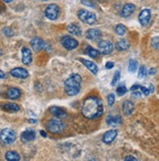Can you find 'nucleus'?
I'll list each match as a JSON object with an SVG mask.
<instances>
[{
    "label": "nucleus",
    "mask_w": 159,
    "mask_h": 161,
    "mask_svg": "<svg viewBox=\"0 0 159 161\" xmlns=\"http://www.w3.org/2000/svg\"><path fill=\"white\" fill-rule=\"evenodd\" d=\"M82 114L87 119L100 117L103 114L102 101L96 96H90L85 98L82 106Z\"/></svg>",
    "instance_id": "obj_1"
},
{
    "label": "nucleus",
    "mask_w": 159,
    "mask_h": 161,
    "mask_svg": "<svg viewBox=\"0 0 159 161\" xmlns=\"http://www.w3.org/2000/svg\"><path fill=\"white\" fill-rule=\"evenodd\" d=\"M81 83L82 77L79 74H72L64 83L65 92L70 96L77 95L81 91Z\"/></svg>",
    "instance_id": "obj_2"
},
{
    "label": "nucleus",
    "mask_w": 159,
    "mask_h": 161,
    "mask_svg": "<svg viewBox=\"0 0 159 161\" xmlns=\"http://www.w3.org/2000/svg\"><path fill=\"white\" fill-rule=\"evenodd\" d=\"M46 129L51 134H60L64 131V124L60 120L51 119L46 123Z\"/></svg>",
    "instance_id": "obj_3"
},
{
    "label": "nucleus",
    "mask_w": 159,
    "mask_h": 161,
    "mask_svg": "<svg viewBox=\"0 0 159 161\" xmlns=\"http://www.w3.org/2000/svg\"><path fill=\"white\" fill-rule=\"evenodd\" d=\"M78 17L82 22L89 24V25H92L96 21V17H95V14L92 12H90L85 9H81L78 11Z\"/></svg>",
    "instance_id": "obj_4"
},
{
    "label": "nucleus",
    "mask_w": 159,
    "mask_h": 161,
    "mask_svg": "<svg viewBox=\"0 0 159 161\" xmlns=\"http://www.w3.org/2000/svg\"><path fill=\"white\" fill-rule=\"evenodd\" d=\"M0 140L5 144H11L16 140V133L12 130V129H4L0 133Z\"/></svg>",
    "instance_id": "obj_5"
},
{
    "label": "nucleus",
    "mask_w": 159,
    "mask_h": 161,
    "mask_svg": "<svg viewBox=\"0 0 159 161\" xmlns=\"http://www.w3.org/2000/svg\"><path fill=\"white\" fill-rule=\"evenodd\" d=\"M44 14H45V17L48 20H51V21L56 20L59 15V7L56 4H49L46 7Z\"/></svg>",
    "instance_id": "obj_6"
},
{
    "label": "nucleus",
    "mask_w": 159,
    "mask_h": 161,
    "mask_svg": "<svg viewBox=\"0 0 159 161\" xmlns=\"http://www.w3.org/2000/svg\"><path fill=\"white\" fill-rule=\"evenodd\" d=\"M61 44L63 45V47L66 48V49L73 50L78 47L79 42H78V40H76L75 38L71 37V36H64L61 39Z\"/></svg>",
    "instance_id": "obj_7"
},
{
    "label": "nucleus",
    "mask_w": 159,
    "mask_h": 161,
    "mask_svg": "<svg viewBox=\"0 0 159 161\" xmlns=\"http://www.w3.org/2000/svg\"><path fill=\"white\" fill-rule=\"evenodd\" d=\"M113 49H114L113 44L110 42H108V40H101L98 43V51L101 54H104V55L110 54L113 51Z\"/></svg>",
    "instance_id": "obj_8"
},
{
    "label": "nucleus",
    "mask_w": 159,
    "mask_h": 161,
    "mask_svg": "<svg viewBox=\"0 0 159 161\" xmlns=\"http://www.w3.org/2000/svg\"><path fill=\"white\" fill-rule=\"evenodd\" d=\"M30 46L31 48H33V50L35 52H38V51H41V49H43L44 46H45V42H44V40L41 37H34L33 39L30 40Z\"/></svg>",
    "instance_id": "obj_9"
},
{
    "label": "nucleus",
    "mask_w": 159,
    "mask_h": 161,
    "mask_svg": "<svg viewBox=\"0 0 159 161\" xmlns=\"http://www.w3.org/2000/svg\"><path fill=\"white\" fill-rule=\"evenodd\" d=\"M151 18V13L148 9H144L139 15V21L142 26H146Z\"/></svg>",
    "instance_id": "obj_10"
},
{
    "label": "nucleus",
    "mask_w": 159,
    "mask_h": 161,
    "mask_svg": "<svg viewBox=\"0 0 159 161\" xmlns=\"http://www.w3.org/2000/svg\"><path fill=\"white\" fill-rule=\"evenodd\" d=\"M10 75L19 79H27L29 77V72L24 68H15L11 70Z\"/></svg>",
    "instance_id": "obj_11"
},
{
    "label": "nucleus",
    "mask_w": 159,
    "mask_h": 161,
    "mask_svg": "<svg viewBox=\"0 0 159 161\" xmlns=\"http://www.w3.org/2000/svg\"><path fill=\"white\" fill-rule=\"evenodd\" d=\"M33 61V56H31L30 50L28 47H23L22 48V62L25 65H29Z\"/></svg>",
    "instance_id": "obj_12"
},
{
    "label": "nucleus",
    "mask_w": 159,
    "mask_h": 161,
    "mask_svg": "<svg viewBox=\"0 0 159 161\" xmlns=\"http://www.w3.org/2000/svg\"><path fill=\"white\" fill-rule=\"evenodd\" d=\"M134 10H136V6H134V4H131V3L125 4L124 7H123V9H122V11H121L122 17H124V18L130 17V16L134 12Z\"/></svg>",
    "instance_id": "obj_13"
},
{
    "label": "nucleus",
    "mask_w": 159,
    "mask_h": 161,
    "mask_svg": "<svg viewBox=\"0 0 159 161\" xmlns=\"http://www.w3.org/2000/svg\"><path fill=\"white\" fill-rule=\"evenodd\" d=\"M36 139V132L34 130H27L23 132L21 135V140L24 142H33Z\"/></svg>",
    "instance_id": "obj_14"
},
{
    "label": "nucleus",
    "mask_w": 159,
    "mask_h": 161,
    "mask_svg": "<svg viewBox=\"0 0 159 161\" xmlns=\"http://www.w3.org/2000/svg\"><path fill=\"white\" fill-rule=\"evenodd\" d=\"M134 103L130 100H125L122 105V111L125 116H130L134 111Z\"/></svg>",
    "instance_id": "obj_15"
},
{
    "label": "nucleus",
    "mask_w": 159,
    "mask_h": 161,
    "mask_svg": "<svg viewBox=\"0 0 159 161\" xmlns=\"http://www.w3.org/2000/svg\"><path fill=\"white\" fill-rule=\"evenodd\" d=\"M117 135H118V132L116 130L107 131L104 135H103L102 141H103V142H105V143H111L116 139Z\"/></svg>",
    "instance_id": "obj_16"
},
{
    "label": "nucleus",
    "mask_w": 159,
    "mask_h": 161,
    "mask_svg": "<svg viewBox=\"0 0 159 161\" xmlns=\"http://www.w3.org/2000/svg\"><path fill=\"white\" fill-rule=\"evenodd\" d=\"M80 61H81L84 65L89 69L92 74H96L97 73V71H98V67H97V65L95 63H93L92 61H89V60H85V59H82V58H80L79 59Z\"/></svg>",
    "instance_id": "obj_17"
},
{
    "label": "nucleus",
    "mask_w": 159,
    "mask_h": 161,
    "mask_svg": "<svg viewBox=\"0 0 159 161\" xmlns=\"http://www.w3.org/2000/svg\"><path fill=\"white\" fill-rule=\"evenodd\" d=\"M101 36V31L97 29H90L87 30L85 33V37L91 39V40H95Z\"/></svg>",
    "instance_id": "obj_18"
},
{
    "label": "nucleus",
    "mask_w": 159,
    "mask_h": 161,
    "mask_svg": "<svg viewBox=\"0 0 159 161\" xmlns=\"http://www.w3.org/2000/svg\"><path fill=\"white\" fill-rule=\"evenodd\" d=\"M6 95L10 99H18L21 97V91L17 87H11L7 91Z\"/></svg>",
    "instance_id": "obj_19"
},
{
    "label": "nucleus",
    "mask_w": 159,
    "mask_h": 161,
    "mask_svg": "<svg viewBox=\"0 0 159 161\" xmlns=\"http://www.w3.org/2000/svg\"><path fill=\"white\" fill-rule=\"evenodd\" d=\"M106 123L107 125L110 126H117L120 125L122 123V117L121 116H113V115H109L106 118Z\"/></svg>",
    "instance_id": "obj_20"
},
{
    "label": "nucleus",
    "mask_w": 159,
    "mask_h": 161,
    "mask_svg": "<svg viewBox=\"0 0 159 161\" xmlns=\"http://www.w3.org/2000/svg\"><path fill=\"white\" fill-rule=\"evenodd\" d=\"M49 111L52 113V115L56 116V117H59V118H64L67 116V113L66 111H64L62 108H59V107H56V106H52L49 108Z\"/></svg>",
    "instance_id": "obj_21"
},
{
    "label": "nucleus",
    "mask_w": 159,
    "mask_h": 161,
    "mask_svg": "<svg viewBox=\"0 0 159 161\" xmlns=\"http://www.w3.org/2000/svg\"><path fill=\"white\" fill-rule=\"evenodd\" d=\"M67 30L71 35H74V36H81L82 35L81 28H80L78 25H76V24H71V25H69Z\"/></svg>",
    "instance_id": "obj_22"
},
{
    "label": "nucleus",
    "mask_w": 159,
    "mask_h": 161,
    "mask_svg": "<svg viewBox=\"0 0 159 161\" xmlns=\"http://www.w3.org/2000/svg\"><path fill=\"white\" fill-rule=\"evenodd\" d=\"M2 108L7 112H18L20 110V106L16 103H6L2 106Z\"/></svg>",
    "instance_id": "obj_23"
},
{
    "label": "nucleus",
    "mask_w": 159,
    "mask_h": 161,
    "mask_svg": "<svg viewBox=\"0 0 159 161\" xmlns=\"http://www.w3.org/2000/svg\"><path fill=\"white\" fill-rule=\"evenodd\" d=\"M115 46L117 48V50H119V51H124V50L128 49V48L130 47V44L127 42L126 39H121V40H119V42L115 44Z\"/></svg>",
    "instance_id": "obj_24"
},
{
    "label": "nucleus",
    "mask_w": 159,
    "mask_h": 161,
    "mask_svg": "<svg viewBox=\"0 0 159 161\" xmlns=\"http://www.w3.org/2000/svg\"><path fill=\"white\" fill-rule=\"evenodd\" d=\"M5 158L9 161H17L20 160V155L16 151H8L5 154Z\"/></svg>",
    "instance_id": "obj_25"
},
{
    "label": "nucleus",
    "mask_w": 159,
    "mask_h": 161,
    "mask_svg": "<svg viewBox=\"0 0 159 161\" xmlns=\"http://www.w3.org/2000/svg\"><path fill=\"white\" fill-rule=\"evenodd\" d=\"M85 52L89 54V56H90L91 58H97L98 55H99V51L94 49V48L90 47V46H87L86 49H85Z\"/></svg>",
    "instance_id": "obj_26"
},
{
    "label": "nucleus",
    "mask_w": 159,
    "mask_h": 161,
    "mask_svg": "<svg viewBox=\"0 0 159 161\" xmlns=\"http://www.w3.org/2000/svg\"><path fill=\"white\" fill-rule=\"evenodd\" d=\"M127 31V28L123 25H117L115 27V33L118 35V36H124Z\"/></svg>",
    "instance_id": "obj_27"
},
{
    "label": "nucleus",
    "mask_w": 159,
    "mask_h": 161,
    "mask_svg": "<svg viewBox=\"0 0 159 161\" xmlns=\"http://www.w3.org/2000/svg\"><path fill=\"white\" fill-rule=\"evenodd\" d=\"M128 69H129L130 73H134V72H136L137 69H138V62L134 61V60H130Z\"/></svg>",
    "instance_id": "obj_28"
},
{
    "label": "nucleus",
    "mask_w": 159,
    "mask_h": 161,
    "mask_svg": "<svg viewBox=\"0 0 159 161\" xmlns=\"http://www.w3.org/2000/svg\"><path fill=\"white\" fill-rule=\"evenodd\" d=\"M116 92H117V93H118L119 96H122V95H124L127 92V87L125 86L124 84H120V85L118 86Z\"/></svg>",
    "instance_id": "obj_29"
},
{
    "label": "nucleus",
    "mask_w": 159,
    "mask_h": 161,
    "mask_svg": "<svg viewBox=\"0 0 159 161\" xmlns=\"http://www.w3.org/2000/svg\"><path fill=\"white\" fill-rule=\"evenodd\" d=\"M120 76H121L120 71H116V72H115V74H114V77H113V79H112V82H111V86H115V84L118 82L119 79H120Z\"/></svg>",
    "instance_id": "obj_30"
},
{
    "label": "nucleus",
    "mask_w": 159,
    "mask_h": 161,
    "mask_svg": "<svg viewBox=\"0 0 159 161\" xmlns=\"http://www.w3.org/2000/svg\"><path fill=\"white\" fill-rule=\"evenodd\" d=\"M146 75V69L145 66H140L139 69V78L142 79Z\"/></svg>",
    "instance_id": "obj_31"
},
{
    "label": "nucleus",
    "mask_w": 159,
    "mask_h": 161,
    "mask_svg": "<svg viewBox=\"0 0 159 161\" xmlns=\"http://www.w3.org/2000/svg\"><path fill=\"white\" fill-rule=\"evenodd\" d=\"M107 103L109 104L110 106H112L113 104L115 103V95L114 94H109L108 96H107Z\"/></svg>",
    "instance_id": "obj_32"
},
{
    "label": "nucleus",
    "mask_w": 159,
    "mask_h": 161,
    "mask_svg": "<svg viewBox=\"0 0 159 161\" xmlns=\"http://www.w3.org/2000/svg\"><path fill=\"white\" fill-rule=\"evenodd\" d=\"M82 4H84L85 6H87V7H91V8H94V3L91 1V0H81Z\"/></svg>",
    "instance_id": "obj_33"
},
{
    "label": "nucleus",
    "mask_w": 159,
    "mask_h": 161,
    "mask_svg": "<svg viewBox=\"0 0 159 161\" xmlns=\"http://www.w3.org/2000/svg\"><path fill=\"white\" fill-rule=\"evenodd\" d=\"M3 34L6 36H12L14 35V31L10 29V28H4L3 29Z\"/></svg>",
    "instance_id": "obj_34"
},
{
    "label": "nucleus",
    "mask_w": 159,
    "mask_h": 161,
    "mask_svg": "<svg viewBox=\"0 0 159 161\" xmlns=\"http://www.w3.org/2000/svg\"><path fill=\"white\" fill-rule=\"evenodd\" d=\"M151 45H152L153 48L157 49V48H158V36H155V37L152 38V40H151Z\"/></svg>",
    "instance_id": "obj_35"
},
{
    "label": "nucleus",
    "mask_w": 159,
    "mask_h": 161,
    "mask_svg": "<svg viewBox=\"0 0 159 161\" xmlns=\"http://www.w3.org/2000/svg\"><path fill=\"white\" fill-rule=\"evenodd\" d=\"M140 90L141 91V92L144 93L145 95H148V94L150 93L148 88H146V87H145V86H140Z\"/></svg>",
    "instance_id": "obj_36"
},
{
    "label": "nucleus",
    "mask_w": 159,
    "mask_h": 161,
    "mask_svg": "<svg viewBox=\"0 0 159 161\" xmlns=\"http://www.w3.org/2000/svg\"><path fill=\"white\" fill-rule=\"evenodd\" d=\"M113 67H114V63H113V62H107V63L105 64V68L108 69V70L112 69Z\"/></svg>",
    "instance_id": "obj_37"
},
{
    "label": "nucleus",
    "mask_w": 159,
    "mask_h": 161,
    "mask_svg": "<svg viewBox=\"0 0 159 161\" xmlns=\"http://www.w3.org/2000/svg\"><path fill=\"white\" fill-rule=\"evenodd\" d=\"M140 87V85H134V86L131 87V91H132V92H134V91H136V90H139Z\"/></svg>",
    "instance_id": "obj_38"
},
{
    "label": "nucleus",
    "mask_w": 159,
    "mask_h": 161,
    "mask_svg": "<svg viewBox=\"0 0 159 161\" xmlns=\"http://www.w3.org/2000/svg\"><path fill=\"white\" fill-rule=\"evenodd\" d=\"M124 160H134V161H137L138 159L136 158V157H134V156H127V157H125L124 158Z\"/></svg>",
    "instance_id": "obj_39"
},
{
    "label": "nucleus",
    "mask_w": 159,
    "mask_h": 161,
    "mask_svg": "<svg viewBox=\"0 0 159 161\" xmlns=\"http://www.w3.org/2000/svg\"><path fill=\"white\" fill-rule=\"evenodd\" d=\"M156 73V70L154 68H151L149 70V75H154Z\"/></svg>",
    "instance_id": "obj_40"
},
{
    "label": "nucleus",
    "mask_w": 159,
    "mask_h": 161,
    "mask_svg": "<svg viewBox=\"0 0 159 161\" xmlns=\"http://www.w3.org/2000/svg\"><path fill=\"white\" fill-rule=\"evenodd\" d=\"M154 92V86H153V85L150 84V86H149V92Z\"/></svg>",
    "instance_id": "obj_41"
},
{
    "label": "nucleus",
    "mask_w": 159,
    "mask_h": 161,
    "mask_svg": "<svg viewBox=\"0 0 159 161\" xmlns=\"http://www.w3.org/2000/svg\"><path fill=\"white\" fill-rule=\"evenodd\" d=\"M5 78V73L3 71L0 70V79H4Z\"/></svg>",
    "instance_id": "obj_42"
},
{
    "label": "nucleus",
    "mask_w": 159,
    "mask_h": 161,
    "mask_svg": "<svg viewBox=\"0 0 159 161\" xmlns=\"http://www.w3.org/2000/svg\"><path fill=\"white\" fill-rule=\"evenodd\" d=\"M41 135L42 136H44V138H46V133H45L44 131H41Z\"/></svg>",
    "instance_id": "obj_43"
},
{
    "label": "nucleus",
    "mask_w": 159,
    "mask_h": 161,
    "mask_svg": "<svg viewBox=\"0 0 159 161\" xmlns=\"http://www.w3.org/2000/svg\"><path fill=\"white\" fill-rule=\"evenodd\" d=\"M29 122H30V123H36V120H33V119H30V120H29Z\"/></svg>",
    "instance_id": "obj_44"
},
{
    "label": "nucleus",
    "mask_w": 159,
    "mask_h": 161,
    "mask_svg": "<svg viewBox=\"0 0 159 161\" xmlns=\"http://www.w3.org/2000/svg\"><path fill=\"white\" fill-rule=\"evenodd\" d=\"M4 2H6V3H10V2H12L13 0H3Z\"/></svg>",
    "instance_id": "obj_45"
},
{
    "label": "nucleus",
    "mask_w": 159,
    "mask_h": 161,
    "mask_svg": "<svg viewBox=\"0 0 159 161\" xmlns=\"http://www.w3.org/2000/svg\"><path fill=\"white\" fill-rule=\"evenodd\" d=\"M41 1H47V0H41Z\"/></svg>",
    "instance_id": "obj_46"
}]
</instances>
